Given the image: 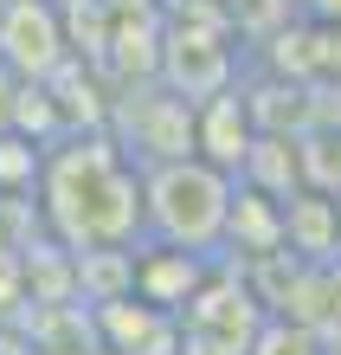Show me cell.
<instances>
[{
	"mask_svg": "<svg viewBox=\"0 0 341 355\" xmlns=\"http://www.w3.org/2000/svg\"><path fill=\"white\" fill-rule=\"evenodd\" d=\"M245 355H315V336H309L303 323L270 317V323H258V336L245 343Z\"/></svg>",
	"mask_w": 341,
	"mask_h": 355,
	"instance_id": "cell-5",
	"label": "cell"
},
{
	"mask_svg": "<svg viewBox=\"0 0 341 355\" xmlns=\"http://www.w3.org/2000/svg\"><path fill=\"white\" fill-rule=\"evenodd\" d=\"M232 200H239L232 175L212 168L206 155L142 168V226L161 245H174V252H206V245H219L225 220H232Z\"/></svg>",
	"mask_w": 341,
	"mask_h": 355,
	"instance_id": "cell-2",
	"label": "cell"
},
{
	"mask_svg": "<svg viewBox=\"0 0 341 355\" xmlns=\"http://www.w3.org/2000/svg\"><path fill=\"white\" fill-rule=\"evenodd\" d=\"M0 58L39 85V78H52V65L65 58V33H58V13L39 7V0H13L7 19H0Z\"/></svg>",
	"mask_w": 341,
	"mask_h": 355,
	"instance_id": "cell-3",
	"label": "cell"
},
{
	"mask_svg": "<svg viewBox=\"0 0 341 355\" xmlns=\"http://www.w3.org/2000/svg\"><path fill=\"white\" fill-rule=\"evenodd\" d=\"M335 226H341V194H335Z\"/></svg>",
	"mask_w": 341,
	"mask_h": 355,
	"instance_id": "cell-6",
	"label": "cell"
},
{
	"mask_svg": "<svg viewBox=\"0 0 341 355\" xmlns=\"http://www.w3.org/2000/svg\"><path fill=\"white\" fill-rule=\"evenodd\" d=\"M39 187L52 233L77 252H122V239L142 233V175L110 136H71L39 162Z\"/></svg>",
	"mask_w": 341,
	"mask_h": 355,
	"instance_id": "cell-1",
	"label": "cell"
},
{
	"mask_svg": "<svg viewBox=\"0 0 341 355\" xmlns=\"http://www.w3.org/2000/svg\"><path fill=\"white\" fill-rule=\"evenodd\" d=\"M136 149L148 155V168L194 155V110H187V97H142L136 103Z\"/></svg>",
	"mask_w": 341,
	"mask_h": 355,
	"instance_id": "cell-4",
	"label": "cell"
}]
</instances>
